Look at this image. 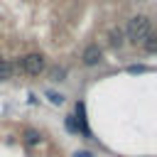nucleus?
I'll use <instances>...</instances> for the list:
<instances>
[{"label":"nucleus","instance_id":"nucleus-5","mask_svg":"<svg viewBox=\"0 0 157 157\" xmlns=\"http://www.w3.org/2000/svg\"><path fill=\"white\" fill-rule=\"evenodd\" d=\"M25 142L34 147V145H39V142H42V135H39L37 130H25Z\"/></svg>","mask_w":157,"mask_h":157},{"label":"nucleus","instance_id":"nucleus-4","mask_svg":"<svg viewBox=\"0 0 157 157\" xmlns=\"http://www.w3.org/2000/svg\"><path fill=\"white\" fill-rule=\"evenodd\" d=\"M12 74H15V64L0 56V81H7V78H12Z\"/></svg>","mask_w":157,"mask_h":157},{"label":"nucleus","instance_id":"nucleus-7","mask_svg":"<svg viewBox=\"0 0 157 157\" xmlns=\"http://www.w3.org/2000/svg\"><path fill=\"white\" fill-rule=\"evenodd\" d=\"M142 47H145V49H147L150 54H152V52H157V34H152V32H150V34L145 37V42H142Z\"/></svg>","mask_w":157,"mask_h":157},{"label":"nucleus","instance_id":"nucleus-8","mask_svg":"<svg viewBox=\"0 0 157 157\" xmlns=\"http://www.w3.org/2000/svg\"><path fill=\"white\" fill-rule=\"evenodd\" d=\"M47 98H49L54 105H61V103H64V96H61V93H54V91H49V93H47Z\"/></svg>","mask_w":157,"mask_h":157},{"label":"nucleus","instance_id":"nucleus-9","mask_svg":"<svg viewBox=\"0 0 157 157\" xmlns=\"http://www.w3.org/2000/svg\"><path fill=\"white\" fill-rule=\"evenodd\" d=\"M66 128H69V130H71V132H78V130H81V128H78V123H76V118H74V115H69V118H66Z\"/></svg>","mask_w":157,"mask_h":157},{"label":"nucleus","instance_id":"nucleus-6","mask_svg":"<svg viewBox=\"0 0 157 157\" xmlns=\"http://www.w3.org/2000/svg\"><path fill=\"white\" fill-rule=\"evenodd\" d=\"M123 42H125V32L123 29H113L110 32V44L113 47H123Z\"/></svg>","mask_w":157,"mask_h":157},{"label":"nucleus","instance_id":"nucleus-12","mask_svg":"<svg viewBox=\"0 0 157 157\" xmlns=\"http://www.w3.org/2000/svg\"><path fill=\"white\" fill-rule=\"evenodd\" d=\"M74 157H93L88 150H81V152H74Z\"/></svg>","mask_w":157,"mask_h":157},{"label":"nucleus","instance_id":"nucleus-10","mask_svg":"<svg viewBox=\"0 0 157 157\" xmlns=\"http://www.w3.org/2000/svg\"><path fill=\"white\" fill-rule=\"evenodd\" d=\"M128 71H130V74H145L147 66H145V64H132V66H128Z\"/></svg>","mask_w":157,"mask_h":157},{"label":"nucleus","instance_id":"nucleus-2","mask_svg":"<svg viewBox=\"0 0 157 157\" xmlns=\"http://www.w3.org/2000/svg\"><path fill=\"white\" fill-rule=\"evenodd\" d=\"M44 64H47V61H44L42 54H27L17 66H20L25 74H29V76H39V74L44 71Z\"/></svg>","mask_w":157,"mask_h":157},{"label":"nucleus","instance_id":"nucleus-11","mask_svg":"<svg viewBox=\"0 0 157 157\" xmlns=\"http://www.w3.org/2000/svg\"><path fill=\"white\" fill-rule=\"evenodd\" d=\"M64 76H66V71H64V69H54V71H52V81H61Z\"/></svg>","mask_w":157,"mask_h":157},{"label":"nucleus","instance_id":"nucleus-3","mask_svg":"<svg viewBox=\"0 0 157 157\" xmlns=\"http://www.w3.org/2000/svg\"><path fill=\"white\" fill-rule=\"evenodd\" d=\"M81 59H83V64H86V66H96V64H101L103 52H101V47H98V44H88V47L83 49Z\"/></svg>","mask_w":157,"mask_h":157},{"label":"nucleus","instance_id":"nucleus-1","mask_svg":"<svg viewBox=\"0 0 157 157\" xmlns=\"http://www.w3.org/2000/svg\"><path fill=\"white\" fill-rule=\"evenodd\" d=\"M150 32H152V25H150V17L147 15H135L128 22V27H125V34H128V39L132 44H142Z\"/></svg>","mask_w":157,"mask_h":157}]
</instances>
